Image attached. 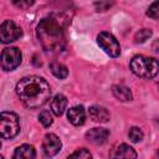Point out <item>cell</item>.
I'll return each mask as SVG.
<instances>
[{"label": "cell", "instance_id": "6da1fadb", "mask_svg": "<svg viewBox=\"0 0 159 159\" xmlns=\"http://www.w3.org/2000/svg\"><path fill=\"white\" fill-rule=\"evenodd\" d=\"M16 94L21 103L31 109L43 106L51 96V88L47 81L39 76H27L16 84Z\"/></svg>", "mask_w": 159, "mask_h": 159}, {"label": "cell", "instance_id": "7a4b0ae2", "mask_svg": "<svg viewBox=\"0 0 159 159\" xmlns=\"http://www.w3.org/2000/svg\"><path fill=\"white\" fill-rule=\"evenodd\" d=\"M36 35L42 48L50 55H56L65 48L66 40L61 22L53 16L45 17L39 22Z\"/></svg>", "mask_w": 159, "mask_h": 159}, {"label": "cell", "instance_id": "3957f363", "mask_svg": "<svg viewBox=\"0 0 159 159\" xmlns=\"http://www.w3.org/2000/svg\"><path fill=\"white\" fill-rule=\"evenodd\" d=\"M129 66L132 72L142 78L152 80L158 75V61L154 57L137 55L130 60Z\"/></svg>", "mask_w": 159, "mask_h": 159}, {"label": "cell", "instance_id": "277c9868", "mask_svg": "<svg viewBox=\"0 0 159 159\" xmlns=\"http://www.w3.org/2000/svg\"><path fill=\"white\" fill-rule=\"evenodd\" d=\"M20 132L19 117L14 112H1L0 113V138L12 139Z\"/></svg>", "mask_w": 159, "mask_h": 159}, {"label": "cell", "instance_id": "5b68a950", "mask_svg": "<svg viewBox=\"0 0 159 159\" xmlns=\"http://www.w3.org/2000/svg\"><path fill=\"white\" fill-rule=\"evenodd\" d=\"M97 43L111 57H118L120 55L119 42L117 41V39L112 34H109L107 31L99 32V35L97 36Z\"/></svg>", "mask_w": 159, "mask_h": 159}, {"label": "cell", "instance_id": "8992f818", "mask_svg": "<svg viewBox=\"0 0 159 159\" xmlns=\"http://www.w3.org/2000/svg\"><path fill=\"white\" fill-rule=\"evenodd\" d=\"M21 51L17 47H6L0 56V66L5 71H12L21 63Z\"/></svg>", "mask_w": 159, "mask_h": 159}, {"label": "cell", "instance_id": "52a82bcc", "mask_svg": "<svg viewBox=\"0 0 159 159\" xmlns=\"http://www.w3.org/2000/svg\"><path fill=\"white\" fill-rule=\"evenodd\" d=\"M22 35L21 29L11 20H6L0 25V42L10 43Z\"/></svg>", "mask_w": 159, "mask_h": 159}, {"label": "cell", "instance_id": "ba28073f", "mask_svg": "<svg viewBox=\"0 0 159 159\" xmlns=\"http://www.w3.org/2000/svg\"><path fill=\"white\" fill-rule=\"evenodd\" d=\"M62 143L60 140V138L53 134V133H47L43 137V142H42V150L43 154L47 158H52L55 157L60 150H61Z\"/></svg>", "mask_w": 159, "mask_h": 159}, {"label": "cell", "instance_id": "9c48e42d", "mask_svg": "<svg viewBox=\"0 0 159 159\" xmlns=\"http://www.w3.org/2000/svg\"><path fill=\"white\" fill-rule=\"evenodd\" d=\"M111 159H137V152L128 144L122 143L114 145L109 152Z\"/></svg>", "mask_w": 159, "mask_h": 159}, {"label": "cell", "instance_id": "30bf717a", "mask_svg": "<svg viewBox=\"0 0 159 159\" xmlns=\"http://www.w3.org/2000/svg\"><path fill=\"white\" fill-rule=\"evenodd\" d=\"M108 137H109L108 129L101 128V127H98V128H92V129H89V130L86 132V138H87V140H89L91 143H93V144H96V145H101V144L106 143L107 139H108Z\"/></svg>", "mask_w": 159, "mask_h": 159}, {"label": "cell", "instance_id": "8fae6325", "mask_svg": "<svg viewBox=\"0 0 159 159\" xmlns=\"http://www.w3.org/2000/svg\"><path fill=\"white\" fill-rule=\"evenodd\" d=\"M67 118L73 125H82L86 120V112L82 106H75L67 111Z\"/></svg>", "mask_w": 159, "mask_h": 159}, {"label": "cell", "instance_id": "7c38bea8", "mask_svg": "<svg viewBox=\"0 0 159 159\" xmlns=\"http://www.w3.org/2000/svg\"><path fill=\"white\" fill-rule=\"evenodd\" d=\"M89 118L97 123H106L109 119V112L102 106H92L88 109Z\"/></svg>", "mask_w": 159, "mask_h": 159}, {"label": "cell", "instance_id": "4fadbf2b", "mask_svg": "<svg viewBox=\"0 0 159 159\" xmlns=\"http://www.w3.org/2000/svg\"><path fill=\"white\" fill-rule=\"evenodd\" d=\"M50 106H51V111L55 116L60 117L63 114L66 107H67V98L66 96H63L62 93H57L50 102Z\"/></svg>", "mask_w": 159, "mask_h": 159}, {"label": "cell", "instance_id": "5bb4252c", "mask_svg": "<svg viewBox=\"0 0 159 159\" xmlns=\"http://www.w3.org/2000/svg\"><path fill=\"white\" fill-rule=\"evenodd\" d=\"M35 158H36L35 148L30 144H22L17 147L12 155V159H35Z\"/></svg>", "mask_w": 159, "mask_h": 159}, {"label": "cell", "instance_id": "9a60e30c", "mask_svg": "<svg viewBox=\"0 0 159 159\" xmlns=\"http://www.w3.org/2000/svg\"><path fill=\"white\" fill-rule=\"evenodd\" d=\"M112 92H113V96L122 101V102H128L132 99V92L128 87L125 86H122V84H114L112 87Z\"/></svg>", "mask_w": 159, "mask_h": 159}, {"label": "cell", "instance_id": "2e32d148", "mask_svg": "<svg viewBox=\"0 0 159 159\" xmlns=\"http://www.w3.org/2000/svg\"><path fill=\"white\" fill-rule=\"evenodd\" d=\"M50 70H51L52 75H53L55 77L60 78V80L66 78L67 75H68V70H67V67H66L65 65L60 63V62H52V63L50 65Z\"/></svg>", "mask_w": 159, "mask_h": 159}, {"label": "cell", "instance_id": "e0dca14e", "mask_svg": "<svg viewBox=\"0 0 159 159\" xmlns=\"http://www.w3.org/2000/svg\"><path fill=\"white\" fill-rule=\"evenodd\" d=\"M150 36H152V30H150V29H142V30H139V31L135 34L134 41H135V43H143V42H145Z\"/></svg>", "mask_w": 159, "mask_h": 159}, {"label": "cell", "instance_id": "ac0fdd59", "mask_svg": "<svg viewBox=\"0 0 159 159\" xmlns=\"http://www.w3.org/2000/svg\"><path fill=\"white\" fill-rule=\"evenodd\" d=\"M67 159H92V154L86 148H81L75 150Z\"/></svg>", "mask_w": 159, "mask_h": 159}, {"label": "cell", "instance_id": "d6986e66", "mask_svg": "<svg viewBox=\"0 0 159 159\" xmlns=\"http://www.w3.org/2000/svg\"><path fill=\"white\" fill-rule=\"evenodd\" d=\"M143 132H142V129L140 128H138V127H132L130 129H129V133H128V137H129V139L133 142V143H138V142H140L142 139H143Z\"/></svg>", "mask_w": 159, "mask_h": 159}, {"label": "cell", "instance_id": "ffe728a7", "mask_svg": "<svg viewBox=\"0 0 159 159\" xmlns=\"http://www.w3.org/2000/svg\"><path fill=\"white\" fill-rule=\"evenodd\" d=\"M39 120L41 122V124L43 125V127H50L51 124H52V122H53V119H52V116H51V113L48 112V111H43V112H41L40 113V116H39Z\"/></svg>", "mask_w": 159, "mask_h": 159}, {"label": "cell", "instance_id": "44dd1931", "mask_svg": "<svg viewBox=\"0 0 159 159\" xmlns=\"http://www.w3.org/2000/svg\"><path fill=\"white\" fill-rule=\"evenodd\" d=\"M147 15H148L149 17L154 19V20H157V19L159 17V2H158V1H154V2L149 6V9H148V11H147Z\"/></svg>", "mask_w": 159, "mask_h": 159}, {"label": "cell", "instance_id": "7402d4cb", "mask_svg": "<svg viewBox=\"0 0 159 159\" xmlns=\"http://www.w3.org/2000/svg\"><path fill=\"white\" fill-rule=\"evenodd\" d=\"M111 5H112V4H109V2H103V1L94 2V6H96L97 11H104V10H107V9H108Z\"/></svg>", "mask_w": 159, "mask_h": 159}, {"label": "cell", "instance_id": "603a6c76", "mask_svg": "<svg viewBox=\"0 0 159 159\" xmlns=\"http://www.w3.org/2000/svg\"><path fill=\"white\" fill-rule=\"evenodd\" d=\"M14 4L16 5V6H19V7H27V6H30V5H32L34 4V1H14Z\"/></svg>", "mask_w": 159, "mask_h": 159}, {"label": "cell", "instance_id": "cb8c5ba5", "mask_svg": "<svg viewBox=\"0 0 159 159\" xmlns=\"http://www.w3.org/2000/svg\"><path fill=\"white\" fill-rule=\"evenodd\" d=\"M0 159H4V157H2V155H0Z\"/></svg>", "mask_w": 159, "mask_h": 159}, {"label": "cell", "instance_id": "d4e9b609", "mask_svg": "<svg viewBox=\"0 0 159 159\" xmlns=\"http://www.w3.org/2000/svg\"><path fill=\"white\" fill-rule=\"evenodd\" d=\"M0 148H1V142H0Z\"/></svg>", "mask_w": 159, "mask_h": 159}]
</instances>
